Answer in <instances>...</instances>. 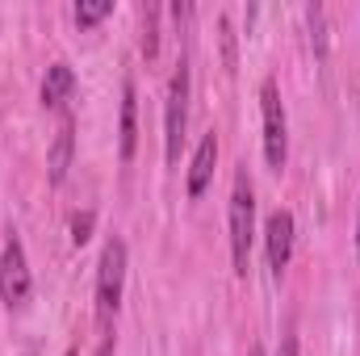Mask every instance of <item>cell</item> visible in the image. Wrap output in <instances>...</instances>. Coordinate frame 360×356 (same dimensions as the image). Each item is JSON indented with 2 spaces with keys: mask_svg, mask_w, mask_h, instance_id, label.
<instances>
[{
  "mask_svg": "<svg viewBox=\"0 0 360 356\" xmlns=\"http://www.w3.org/2000/svg\"><path fill=\"white\" fill-rule=\"evenodd\" d=\"M252 239H256V193H252L248 168H239L235 172V189H231V260H235L239 276H248Z\"/></svg>",
  "mask_w": 360,
  "mask_h": 356,
  "instance_id": "cell-1",
  "label": "cell"
},
{
  "mask_svg": "<svg viewBox=\"0 0 360 356\" xmlns=\"http://www.w3.org/2000/svg\"><path fill=\"white\" fill-rule=\"evenodd\" d=\"M184 130H188V59L176 63V72L168 80V96H164V155H168V164L180 160Z\"/></svg>",
  "mask_w": 360,
  "mask_h": 356,
  "instance_id": "cell-2",
  "label": "cell"
},
{
  "mask_svg": "<svg viewBox=\"0 0 360 356\" xmlns=\"http://www.w3.org/2000/svg\"><path fill=\"white\" fill-rule=\"evenodd\" d=\"M122 285H126V243L113 235L101 252V268H96V319L109 323L122 306Z\"/></svg>",
  "mask_w": 360,
  "mask_h": 356,
  "instance_id": "cell-3",
  "label": "cell"
},
{
  "mask_svg": "<svg viewBox=\"0 0 360 356\" xmlns=\"http://www.w3.org/2000/svg\"><path fill=\"white\" fill-rule=\"evenodd\" d=\"M260 117H264V160H269L272 172H281L289 160V122H285L281 89L272 76L260 84Z\"/></svg>",
  "mask_w": 360,
  "mask_h": 356,
  "instance_id": "cell-4",
  "label": "cell"
},
{
  "mask_svg": "<svg viewBox=\"0 0 360 356\" xmlns=\"http://www.w3.org/2000/svg\"><path fill=\"white\" fill-rule=\"evenodd\" d=\"M30 289H34V276H30V265H25V248L17 239H8L4 252H0V302L4 306H25Z\"/></svg>",
  "mask_w": 360,
  "mask_h": 356,
  "instance_id": "cell-5",
  "label": "cell"
},
{
  "mask_svg": "<svg viewBox=\"0 0 360 356\" xmlns=\"http://www.w3.org/2000/svg\"><path fill=\"white\" fill-rule=\"evenodd\" d=\"M264 252H269L272 276H281L293 260V214L289 210H272L264 222Z\"/></svg>",
  "mask_w": 360,
  "mask_h": 356,
  "instance_id": "cell-6",
  "label": "cell"
},
{
  "mask_svg": "<svg viewBox=\"0 0 360 356\" xmlns=\"http://www.w3.org/2000/svg\"><path fill=\"white\" fill-rule=\"evenodd\" d=\"M214 164H218V134L210 130V134L197 143L193 164H188V197H201V193L210 189V180H214Z\"/></svg>",
  "mask_w": 360,
  "mask_h": 356,
  "instance_id": "cell-7",
  "label": "cell"
},
{
  "mask_svg": "<svg viewBox=\"0 0 360 356\" xmlns=\"http://www.w3.org/2000/svg\"><path fill=\"white\" fill-rule=\"evenodd\" d=\"M72 155H76V122L63 117V126H59V134L51 143V155H46V177H51V184H63L68 180Z\"/></svg>",
  "mask_w": 360,
  "mask_h": 356,
  "instance_id": "cell-8",
  "label": "cell"
},
{
  "mask_svg": "<svg viewBox=\"0 0 360 356\" xmlns=\"http://www.w3.org/2000/svg\"><path fill=\"white\" fill-rule=\"evenodd\" d=\"M134 147H139V92H134V80H126L122 84V134H117L122 160H134Z\"/></svg>",
  "mask_w": 360,
  "mask_h": 356,
  "instance_id": "cell-9",
  "label": "cell"
},
{
  "mask_svg": "<svg viewBox=\"0 0 360 356\" xmlns=\"http://www.w3.org/2000/svg\"><path fill=\"white\" fill-rule=\"evenodd\" d=\"M76 92V72L68 63H51L46 76H42V105L46 109H63Z\"/></svg>",
  "mask_w": 360,
  "mask_h": 356,
  "instance_id": "cell-10",
  "label": "cell"
},
{
  "mask_svg": "<svg viewBox=\"0 0 360 356\" xmlns=\"http://www.w3.org/2000/svg\"><path fill=\"white\" fill-rule=\"evenodd\" d=\"M109 13H113V0H80V4H76V25L89 30L96 21H105Z\"/></svg>",
  "mask_w": 360,
  "mask_h": 356,
  "instance_id": "cell-11",
  "label": "cell"
},
{
  "mask_svg": "<svg viewBox=\"0 0 360 356\" xmlns=\"http://www.w3.org/2000/svg\"><path fill=\"white\" fill-rule=\"evenodd\" d=\"M143 55L147 59H155L160 55V8L155 4H147V13H143Z\"/></svg>",
  "mask_w": 360,
  "mask_h": 356,
  "instance_id": "cell-12",
  "label": "cell"
},
{
  "mask_svg": "<svg viewBox=\"0 0 360 356\" xmlns=\"http://www.w3.org/2000/svg\"><path fill=\"white\" fill-rule=\"evenodd\" d=\"M306 17H310V38H314V55L323 59V55H327V34H323V8H319V4H310V8H306Z\"/></svg>",
  "mask_w": 360,
  "mask_h": 356,
  "instance_id": "cell-13",
  "label": "cell"
},
{
  "mask_svg": "<svg viewBox=\"0 0 360 356\" xmlns=\"http://www.w3.org/2000/svg\"><path fill=\"white\" fill-rule=\"evenodd\" d=\"M92 222H96V214H92V210H84V214H76V218H72V243H76V248H84V243L92 239Z\"/></svg>",
  "mask_w": 360,
  "mask_h": 356,
  "instance_id": "cell-14",
  "label": "cell"
},
{
  "mask_svg": "<svg viewBox=\"0 0 360 356\" xmlns=\"http://www.w3.org/2000/svg\"><path fill=\"white\" fill-rule=\"evenodd\" d=\"M218 30H222V59H226V68L235 72V34H231V21L218 17Z\"/></svg>",
  "mask_w": 360,
  "mask_h": 356,
  "instance_id": "cell-15",
  "label": "cell"
},
{
  "mask_svg": "<svg viewBox=\"0 0 360 356\" xmlns=\"http://www.w3.org/2000/svg\"><path fill=\"white\" fill-rule=\"evenodd\" d=\"M96 356H117V344H113V336H105V340H101Z\"/></svg>",
  "mask_w": 360,
  "mask_h": 356,
  "instance_id": "cell-16",
  "label": "cell"
},
{
  "mask_svg": "<svg viewBox=\"0 0 360 356\" xmlns=\"http://www.w3.org/2000/svg\"><path fill=\"white\" fill-rule=\"evenodd\" d=\"M281 356H297V340H293V336H285V344H281Z\"/></svg>",
  "mask_w": 360,
  "mask_h": 356,
  "instance_id": "cell-17",
  "label": "cell"
},
{
  "mask_svg": "<svg viewBox=\"0 0 360 356\" xmlns=\"http://www.w3.org/2000/svg\"><path fill=\"white\" fill-rule=\"evenodd\" d=\"M248 356H264V348H260V344H252V348H248Z\"/></svg>",
  "mask_w": 360,
  "mask_h": 356,
  "instance_id": "cell-18",
  "label": "cell"
},
{
  "mask_svg": "<svg viewBox=\"0 0 360 356\" xmlns=\"http://www.w3.org/2000/svg\"><path fill=\"white\" fill-rule=\"evenodd\" d=\"M356 243H360V222H356Z\"/></svg>",
  "mask_w": 360,
  "mask_h": 356,
  "instance_id": "cell-19",
  "label": "cell"
},
{
  "mask_svg": "<svg viewBox=\"0 0 360 356\" xmlns=\"http://www.w3.org/2000/svg\"><path fill=\"white\" fill-rule=\"evenodd\" d=\"M68 356H76V348H68Z\"/></svg>",
  "mask_w": 360,
  "mask_h": 356,
  "instance_id": "cell-20",
  "label": "cell"
}]
</instances>
